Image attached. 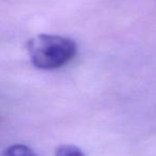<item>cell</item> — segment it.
<instances>
[{
  "label": "cell",
  "instance_id": "7a4b0ae2",
  "mask_svg": "<svg viewBox=\"0 0 156 156\" xmlns=\"http://www.w3.org/2000/svg\"><path fill=\"white\" fill-rule=\"evenodd\" d=\"M0 156H38L26 144H12L3 150Z\"/></svg>",
  "mask_w": 156,
  "mask_h": 156
},
{
  "label": "cell",
  "instance_id": "6da1fadb",
  "mask_svg": "<svg viewBox=\"0 0 156 156\" xmlns=\"http://www.w3.org/2000/svg\"><path fill=\"white\" fill-rule=\"evenodd\" d=\"M33 66L41 70H53L67 65L76 54V44L71 38L56 34H39L27 43Z\"/></svg>",
  "mask_w": 156,
  "mask_h": 156
},
{
  "label": "cell",
  "instance_id": "3957f363",
  "mask_svg": "<svg viewBox=\"0 0 156 156\" xmlns=\"http://www.w3.org/2000/svg\"><path fill=\"white\" fill-rule=\"evenodd\" d=\"M54 156H86L80 148L72 144H64L56 150Z\"/></svg>",
  "mask_w": 156,
  "mask_h": 156
}]
</instances>
